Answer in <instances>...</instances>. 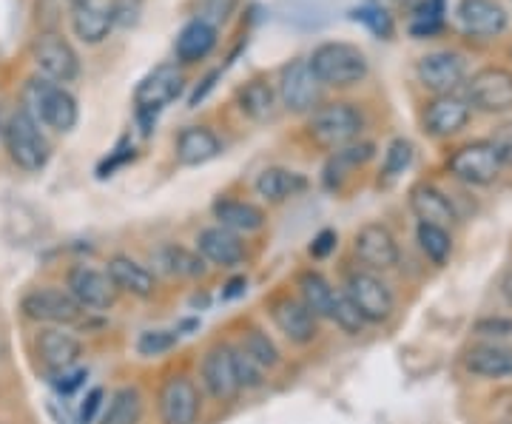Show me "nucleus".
<instances>
[{"instance_id": "obj_45", "label": "nucleus", "mask_w": 512, "mask_h": 424, "mask_svg": "<svg viewBox=\"0 0 512 424\" xmlns=\"http://www.w3.org/2000/svg\"><path fill=\"white\" fill-rule=\"evenodd\" d=\"M495 148L501 166H512V123H504L493 131V137L487 140Z\"/></svg>"}, {"instance_id": "obj_13", "label": "nucleus", "mask_w": 512, "mask_h": 424, "mask_svg": "<svg viewBox=\"0 0 512 424\" xmlns=\"http://www.w3.org/2000/svg\"><path fill=\"white\" fill-rule=\"evenodd\" d=\"M467 103L487 114H504L512 109V72L501 66H487L470 77Z\"/></svg>"}, {"instance_id": "obj_27", "label": "nucleus", "mask_w": 512, "mask_h": 424, "mask_svg": "<svg viewBox=\"0 0 512 424\" xmlns=\"http://www.w3.org/2000/svg\"><path fill=\"white\" fill-rule=\"evenodd\" d=\"M410 208L413 214L419 217V222H427V225H453L456 222V211H453V203L441 194L436 185L421 183L410 191Z\"/></svg>"}, {"instance_id": "obj_9", "label": "nucleus", "mask_w": 512, "mask_h": 424, "mask_svg": "<svg viewBox=\"0 0 512 424\" xmlns=\"http://www.w3.org/2000/svg\"><path fill=\"white\" fill-rule=\"evenodd\" d=\"M32 60L52 83H74L80 74V57L60 32H40L32 40Z\"/></svg>"}, {"instance_id": "obj_16", "label": "nucleus", "mask_w": 512, "mask_h": 424, "mask_svg": "<svg viewBox=\"0 0 512 424\" xmlns=\"http://www.w3.org/2000/svg\"><path fill=\"white\" fill-rule=\"evenodd\" d=\"M271 319L279 333L291 339L293 345H311L319 336V319L296 296H276L271 302Z\"/></svg>"}, {"instance_id": "obj_6", "label": "nucleus", "mask_w": 512, "mask_h": 424, "mask_svg": "<svg viewBox=\"0 0 512 424\" xmlns=\"http://www.w3.org/2000/svg\"><path fill=\"white\" fill-rule=\"evenodd\" d=\"M322 83L316 80L311 63L305 57H296L279 69L276 97L293 114H311L322 106Z\"/></svg>"}, {"instance_id": "obj_38", "label": "nucleus", "mask_w": 512, "mask_h": 424, "mask_svg": "<svg viewBox=\"0 0 512 424\" xmlns=\"http://www.w3.org/2000/svg\"><path fill=\"white\" fill-rule=\"evenodd\" d=\"M353 20H359V23H365L367 29L373 32L376 37H382V40H390V37L396 35V23H393V15L379 6V3H362L359 9H353Z\"/></svg>"}, {"instance_id": "obj_31", "label": "nucleus", "mask_w": 512, "mask_h": 424, "mask_svg": "<svg viewBox=\"0 0 512 424\" xmlns=\"http://www.w3.org/2000/svg\"><path fill=\"white\" fill-rule=\"evenodd\" d=\"M296 288H299L302 305H305L316 319H328L330 308H333V299L339 294L328 279L311 268V271H302V274L296 277Z\"/></svg>"}, {"instance_id": "obj_11", "label": "nucleus", "mask_w": 512, "mask_h": 424, "mask_svg": "<svg viewBox=\"0 0 512 424\" xmlns=\"http://www.w3.org/2000/svg\"><path fill=\"white\" fill-rule=\"evenodd\" d=\"M157 405H160V419H163V424L200 422V388L185 373H171L165 379L163 388H160V396H157Z\"/></svg>"}, {"instance_id": "obj_8", "label": "nucleus", "mask_w": 512, "mask_h": 424, "mask_svg": "<svg viewBox=\"0 0 512 424\" xmlns=\"http://www.w3.org/2000/svg\"><path fill=\"white\" fill-rule=\"evenodd\" d=\"M342 294L353 302V308L359 311L367 325H382L393 316V308H396L393 291L373 271H353Z\"/></svg>"}, {"instance_id": "obj_42", "label": "nucleus", "mask_w": 512, "mask_h": 424, "mask_svg": "<svg viewBox=\"0 0 512 424\" xmlns=\"http://www.w3.org/2000/svg\"><path fill=\"white\" fill-rule=\"evenodd\" d=\"M143 9H146V0H111V23L120 26V29H134L143 18Z\"/></svg>"}, {"instance_id": "obj_20", "label": "nucleus", "mask_w": 512, "mask_h": 424, "mask_svg": "<svg viewBox=\"0 0 512 424\" xmlns=\"http://www.w3.org/2000/svg\"><path fill=\"white\" fill-rule=\"evenodd\" d=\"M197 254L217 268H237L245 259V242L239 240V234L234 231L222 225H211L197 237Z\"/></svg>"}, {"instance_id": "obj_25", "label": "nucleus", "mask_w": 512, "mask_h": 424, "mask_svg": "<svg viewBox=\"0 0 512 424\" xmlns=\"http://www.w3.org/2000/svg\"><path fill=\"white\" fill-rule=\"evenodd\" d=\"M217 46V29L208 23V20H191L185 23L183 32L177 35V43H174V55L180 63L191 66V63H200L205 57L214 52Z\"/></svg>"}, {"instance_id": "obj_26", "label": "nucleus", "mask_w": 512, "mask_h": 424, "mask_svg": "<svg viewBox=\"0 0 512 424\" xmlns=\"http://www.w3.org/2000/svg\"><path fill=\"white\" fill-rule=\"evenodd\" d=\"M302 191H308V177L291 168H265L256 177V194L268 203H285L291 197H299Z\"/></svg>"}, {"instance_id": "obj_44", "label": "nucleus", "mask_w": 512, "mask_h": 424, "mask_svg": "<svg viewBox=\"0 0 512 424\" xmlns=\"http://www.w3.org/2000/svg\"><path fill=\"white\" fill-rule=\"evenodd\" d=\"M131 160H134V146H131L128 140H123L120 146L111 151V157H106V160L97 166V177H100V180H106V177H111L117 168H123L126 163H131Z\"/></svg>"}, {"instance_id": "obj_34", "label": "nucleus", "mask_w": 512, "mask_h": 424, "mask_svg": "<svg viewBox=\"0 0 512 424\" xmlns=\"http://www.w3.org/2000/svg\"><path fill=\"white\" fill-rule=\"evenodd\" d=\"M373 151H376L373 143H350V146L333 151V157H330L328 166H325V185L328 188H339L342 180L348 177V171L365 166L367 160L373 157Z\"/></svg>"}, {"instance_id": "obj_5", "label": "nucleus", "mask_w": 512, "mask_h": 424, "mask_svg": "<svg viewBox=\"0 0 512 424\" xmlns=\"http://www.w3.org/2000/svg\"><path fill=\"white\" fill-rule=\"evenodd\" d=\"M185 89V77L183 72L174 66V63H163L137 83L134 89V106H137V120L143 126V134H151V126H154V117L171 106Z\"/></svg>"}, {"instance_id": "obj_53", "label": "nucleus", "mask_w": 512, "mask_h": 424, "mask_svg": "<svg viewBox=\"0 0 512 424\" xmlns=\"http://www.w3.org/2000/svg\"><path fill=\"white\" fill-rule=\"evenodd\" d=\"M66 3H69L72 9H77V6H83V3H89V0H66Z\"/></svg>"}, {"instance_id": "obj_32", "label": "nucleus", "mask_w": 512, "mask_h": 424, "mask_svg": "<svg viewBox=\"0 0 512 424\" xmlns=\"http://www.w3.org/2000/svg\"><path fill=\"white\" fill-rule=\"evenodd\" d=\"M239 111L245 117H251L254 123H265L276 114V106H279V97H276V89L265 80H251L245 83L237 94Z\"/></svg>"}, {"instance_id": "obj_49", "label": "nucleus", "mask_w": 512, "mask_h": 424, "mask_svg": "<svg viewBox=\"0 0 512 424\" xmlns=\"http://www.w3.org/2000/svg\"><path fill=\"white\" fill-rule=\"evenodd\" d=\"M336 240H339V237H336V231H330V228H325V231H319V234L313 237L311 248H308V251H311V257L313 259L330 257V251L336 248Z\"/></svg>"}, {"instance_id": "obj_14", "label": "nucleus", "mask_w": 512, "mask_h": 424, "mask_svg": "<svg viewBox=\"0 0 512 424\" xmlns=\"http://www.w3.org/2000/svg\"><path fill=\"white\" fill-rule=\"evenodd\" d=\"M200 376L205 390L217 402H234L242 388H239L237 368H234V348L231 345H214L202 356Z\"/></svg>"}, {"instance_id": "obj_3", "label": "nucleus", "mask_w": 512, "mask_h": 424, "mask_svg": "<svg viewBox=\"0 0 512 424\" xmlns=\"http://www.w3.org/2000/svg\"><path fill=\"white\" fill-rule=\"evenodd\" d=\"M362 129H365V117L353 103H325L308 117V137L328 151H339L356 143Z\"/></svg>"}, {"instance_id": "obj_43", "label": "nucleus", "mask_w": 512, "mask_h": 424, "mask_svg": "<svg viewBox=\"0 0 512 424\" xmlns=\"http://www.w3.org/2000/svg\"><path fill=\"white\" fill-rule=\"evenodd\" d=\"M234 368H237V379H239V388L242 390H256L265 385V370L259 368L256 362H251L245 353L234 348Z\"/></svg>"}, {"instance_id": "obj_52", "label": "nucleus", "mask_w": 512, "mask_h": 424, "mask_svg": "<svg viewBox=\"0 0 512 424\" xmlns=\"http://www.w3.org/2000/svg\"><path fill=\"white\" fill-rule=\"evenodd\" d=\"M501 296H504V302L512 308V268L501 279Z\"/></svg>"}, {"instance_id": "obj_37", "label": "nucleus", "mask_w": 512, "mask_h": 424, "mask_svg": "<svg viewBox=\"0 0 512 424\" xmlns=\"http://www.w3.org/2000/svg\"><path fill=\"white\" fill-rule=\"evenodd\" d=\"M413 154H416V148H413L410 140H404V137L393 140V143L387 146V151H384L382 183L390 185L393 180H399L404 171L410 168V163H413Z\"/></svg>"}, {"instance_id": "obj_47", "label": "nucleus", "mask_w": 512, "mask_h": 424, "mask_svg": "<svg viewBox=\"0 0 512 424\" xmlns=\"http://www.w3.org/2000/svg\"><path fill=\"white\" fill-rule=\"evenodd\" d=\"M478 336H498V339H504V336H512V319H504V316H490V319H481L476 325Z\"/></svg>"}, {"instance_id": "obj_23", "label": "nucleus", "mask_w": 512, "mask_h": 424, "mask_svg": "<svg viewBox=\"0 0 512 424\" xmlns=\"http://www.w3.org/2000/svg\"><path fill=\"white\" fill-rule=\"evenodd\" d=\"M222 154L220 137L205 126H188V129L180 131L177 137V160L180 166L197 168L217 160Z\"/></svg>"}, {"instance_id": "obj_12", "label": "nucleus", "mask_w": 512, "mask_h": 424, "mask_svg": "<svg viewBox=\"0 0 512 424\" xmlns=\"http://www.w3.org/2000/svg\"><path fill=\"white\" fill-rule=\"evenodd\" d=\"M447 168L461 183L490 185L501 171V160H498L495 148L487 140H478V143H467V146L456 148L450 154V160H447Z\"/></svg>"}, {"instance_id": "obj_35", "label": "nucleus", "mask_w": 512, "mask_h": 424, "mask_svg": "<svg viewBox=\"0 0 512 424\" xmlns=\"http://www.w3.org/2000/svg\"><path fill=\"white\" fill-rule=\"evenodd\" d=\"M416 240H419V248L424 251V257L436 265H444L450 254H453V240H450V231L441 228V225H427V222H419L416 228Z\"/></svg>"}, {"instance_id": "obj_29", "label": "nucleus", "mask_w": 512, "mask_h": 424, "mask_svg": "<svg viewBox=\"0 0 512 424\" xmlns=\"http://www.w3.org/2000/svg\"><path fill=\"white\" fill-rule=\"evenodd\" d=\"M111 29H114V23H111L109 6H100V3L89 0V3L72 9V32L83 43L97 46V43H103L109 37Z\"/></svg>"}, {"instance_id": "obj_15", "label": "nucleus", "mask_w": 512, "mask_h": 424, "mask_svg": "<svg viewBox=\"0 0 512 424\" xmlns=\"http://www.w3.org/2000/svg\"><path fill=\"white\" fill-rule=\"evenodd\" d=\"M353 248L367 271H387L399 262V242L390 234V228L379 222H367L365 228H359Z\"/></svg>"}, {"instance_id": "obj_41", "label": "nucleus", "mask_w": 512, "mask_h": 424, "mask_svg": "<svg viewBox=\"0 0 512 424\" xmlns=\"http://www.w3.org/2000/svg\"><path fill=\"white\" fill-rule=\"evenodd\" d=\"M441 15H444V0H427L413 20L410 32L416 37H433L441 29Z\"/></svg>"}, {"instance_id": "obj_48", "label": "nucleus", "mask_w": 512, "mask_h": 424, "mask_svg": "<svg viewBox=\"0 0 512 424\" xmlns=\"http://www.w3.org/2000/svg\"><path fill=\"white\" fill-rule=\"evenodd\" d=\"M103 399H106V390L103 388H92L86 393L83 405H80V424H92L94 416L103 410Z\"/></svg>"}, {"instance_id": "obj_19", "label": "nucleus", "mask_w": 512, "mask_h": 424, "mask_svg": "<svg viewBox=\"0 0 512 424\" xmlns=\"http://www.w3.org/2000/svg\"><path fill=\"white\" fill-rule=\"evenodd\" d=\"M106 274L114 282L117 294H128L134 299H151L157 291V277L154 271H148L146 265H140L137 259L117 254L106 262Z\"/></svg>"}, {"instance_id": "obj_30", "label": "nucleus", "mask_w": 512, "mask_h": 424, "mask_svg": "<svg viewBox=\"0 0 512 424\" xmlns=\"http://www.w3.org/2000/svg\"><path fill=\"white\" fill-rule=\"evenodd\" d=\"M214 217H217V225L234 231V234H254L265 225L262 208H256L254 203H245V200H217Z\"/></svg>"}, {"instance_id": "obj_4", "label": "nucleus", "mask_w": 512, "mask_h": 424, "mask_svg": "<svg viewBox=\"0 0 512 424\" xmlns=\"http://www.w3.org/2000/svg\"><path fill=\"white\" fill-rule=\"evenodd\" d=\"M3 143L9 151V160L29 174L43 171L52 157V146H49L46 134L40 131L37 120L26 109H18L9 117V123L3 129Z\"/></svg>"}, {"instance_id": "obj_51", "label": "nucleus", "mask_w": 512, "mask_h": 424, "mask_svg": "<svg viewBox=\"0 0 512 424\" xmlns=\"http://www.w3.org/2000/svg\"><path fill=\"white\" fill-rule=\"evenodd\" d=\"M245 288H248V282L242 277L231 279V282H228V291H222V299H237V296L245 294Z\"/></svg>"}, {"instance_id": "obj_50", "label": "nucleus", "mask_w": 512, "mask_h": 424, "mask_svg": "<svg viewBox=\"0 0 512 424\" xmlns=\"http://www.w3.org/2000/svg\"><path fill=\"white\" fill-rule=\"evenodd\" d=\"M217 77H220V72H211V74H208V77H205V80H202L200 89H197V92L191 94V100H188V106H191V109H197V106H200L202 100H205V94H208V92H211V89H214V83H217Z\"/></svg>"}, {"instance_id": "obj_7", "label": "nucleus", "mask_w": 512, "mask_h": 424, "mask_svg": "<svg viewBox=\"0 0 512 424\" xmlns=\"http://www.w3.org/2000/svg\"><path fill=\"white\" fill-rule=\"evenodd\" d=\"M20 311L32 322H43L52 328H69L83 322V308L63 288H35L20 299Z\"/></svg>"}, {"instance_id": "obj_46", "label": "nucleus", "mask_w": 512, "mask_h": 424, "mask_svg": "<svg viewBox=\"0 0 512 424\" xmlns=\"http://www.w3.org/2000/svg\"><path fill=\"white\" fill-rule=\"evenodd\" d=\"M83 379H86V370L80 368H66V370H55L52 373V388L57 393H63V396H69L74 390L83 385Z\"/></svg>"}, {"instance_id": "obj_2", "label": "nucleus", "mask_w": 512, "mask_h": 424, "mask_svg": "<svg viewBox=\"0 0 512 424\" xmlns=\"http://www.w3.org/2000/svg\"><path fill=\"white\" fill-rule=\"evenodd\" d=\"M316 80L325 86V89H348L362 83L370 72L367 66L365 52L353 43H342V40H330L313 49V55L308 57Z\"/></svg>"}, {"instance_id": "obj_10", "label": "nucleus", "mask_w": 512, "mask_h": 424, "mask_svg": "<svg viewBox=\"0 0 512 424\" xmlns=\"http://www.w3.org/2000/svg\"><path fill=\"white\" fill-rule=\"evenodd\" d=\"M66 291L86 314H103L117 302V288L109 274L97 271L92 265H74L66 279Z\"/></svg>"}, {"instance_id": "obj_28", "label": "nucleus", "mask_w": 512, "mask_h": 424, "mask_svg": "<svg viewBox=\"0 0 512 424\" xmlns=\"http://www.w3.org/2000/svg\"><path fill=\"white\" fill-rule=\"evenodd\" d=\"M464 365L481 379H507L512 376V348L504 345H476L464 356Z\"/></svg>"}, {"instance_id": "obj_33", "label": "nucleus", "mask_w": 512, "mask_h": 424, "mask_svg": "<svg viewBox=\"0 0 512 424\" xmlns=\"http://www.w3.org/2000/svg\"><path fill=\"white\" fill-rule=\"evenodd\" d=\"M140 419H143V396L131 385L114 390L100 413V424H140Z\"/></svg>"}, {"instance_id": "obj_39", "label": "nucleus", "mask_w": 512, "mask_h": 424, "mask_svg": "<svg viewBox=\"0 0 512 424\" xmlns=\"http://www.w3.org/2000/svg\"><path fill=\"white\" fill-rule=\"evenodd\" d=\"M330 322L336 325V328H342V331L348 333V336H359V333L365 331V319L359 316V311L353 308V302H350L348 296L336 294V299H333V308H330Z\"/></svg>"}, {"instance_id": "obj_18", "label": "nucleus", "mask_w": 512, "mask_h": 424, "mask_svg": "<svg viewBox=\"0 0 512 424\" xmlns=\"http://www.w3.org/2000/svg\"><path fill=\"white\" fill-rule=\"evenodd\" d=\"M470 103L458 94H436L424 109V129L433 137H450L467 126L470 120Z\"/></svg>"}, {"instance_id": "obj_36", "label": "nucleus", "mask_w": 512, "mask_h": 424, "mask_svg": "<svg viewBox=\"0 0 512 424\" xmlns=\"http://www.w3.org/2000/svg\"><path fill=\"white\" fill-rule=\"evenodd\" d=\"M239 351L245 353L251 362H256L262 370H274L279 365V348H276V342L265 331H259V328H251V331L242 336Z\"/></svg>"}, {"instance_id": "obj_24", "label": "nucleus", "mask_w": 512, "mask_h": 424, "mask_svg": "<svg viewBox=\"0 0 512 424\" xmlns=\"http://www.w3.org/2000/svg\"><path fill=\"white\" fill-rule=\"evenodd\" d=\"M151 262L157 265V271L165 274V277H177V279H200L205 277V259L185 248V245H177V242H165L160 245L154 254H151Z\"/></svg>"}, {"instance_id": "obj_22", "label": "nucleus", "mask_w": 512, "mask_h": 424, "mask_svg": "<svg viewBox=\"0 0 512 424\" xmlns=\"http://www.w3.org/2000/svg\"><path fill=\"white\" fill-rule=\"evenodd\" d=\"M37 353L46 362V368L55 373V370L74 368L80 362L83 342L74 333L66 331V328H46L37 336Z\"/></svg>"}, {"instance_id": "obj_17", "label": "nucleus", "mask_w": 512, "mask_h": 424, "mask_svg": "<svg viewBox=\"0 0 512 424\" xmlns=\"http://www.w3.org/2000/svg\"><path fill=\"white\" fill-rule=\"evenodd\" d=\"M416 72L424 89L436 94H453L467 77V63L458 52H433L421 57Z\"/></svg>"}, {"instance_id": "obj_1", "label": "nucleus", "mask_w": 512, "mask_h": 424, "mask_svg": "<svg viewBox=\"0 0 512 424\" xmlns=\"http://www.w3.org/2000/svg\"><path fill=\"white\" fill-rule=\"evenodd\" d=\"M23 103L26 111L37 120V126L57 131V134H69L77 126V100L72 92H66L60 83H52L46 77H32L23 89Z\"/></svg>"}, {"instance_id": "obj_21", "label": "nucleus", "mask_w": 512, "mask_h": 424, "mask_svg": "<svg viewBox=\"0 0 512 424\" xmlns=\"http://www.w3.org/2000/svg\"><path fill=\"white\" fill-rule=\"evenodd\" d=\"M458 20L467 35L495 37L507 29V12L498 0H461Z\"/></svg>"}, {"instance_id": "obj_40", "label": "nucleus", "mask_w": 512, "mask_h": 424, "mask_svg": "<svg viewBox=\"0 0 512 424\" xmlns=\"http://www.w3.org/2000/svg\"><path fill=\"white\" fill-rule=\"evenodd\" d=\"M177 342H180V331H146L137 339V353L146 359H154V356L174 351Z\"/></svg>"}]
</instances>
